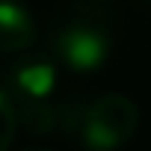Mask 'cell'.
<instances>
[{
    "instance_id": "obj_1",
    "label": "cell",
    "mask_w": 151,
    "mask_h": 151,
    "mask_svg": "<svg viewBox=\"0 0 151 151\" xmlns=\"http://www.w3.org/2000/svg\"><path fill=\"white\" fill-rule=\"evenodd\" d=\"M62 127L86 151H119L139 127V107L127 95L110 92L77 107L62 122Z\"/></svg>"
},
{
    "instance_id": "obj_2",
    "label": "cell",
    "mask_w": 151,
    "mask_h": 151,
    "mask_svg": "<svg viewBox=\"0 0 151 151\" xmlns=\"http://www.w3.org/2000/svg\"><path fill=\"white\" fill-rule=\"evenodd\" d=\"M59 86L56 62L45 56H24L6 71V92L15 101L18 124H24L33 136H42L56 127L53 95Z\"/></svg>"
},
{
    "instance_id": "obj_3",
    "label": "cell",
    "mask_w": 151,
    "mask_h": 151,
    "mask_svg": "<svg viewBox=\"0 0 151 151\" xmlns=\"http://www.w3.org/2000/svg\"><path fill=\"white\" fill-rule=\"evenodd\" d=\"M53 56L71 71H98L113 56V27L101 12L74 9L68 12L50 36Z\"/></svg>"
},
{
    "instance_id": "obj_4",
    "label": "cell",
    "mask_w": 151,
    "mask_h": 151,
    "mask_svg": "<svg viewBox=\"0 0 151 151\" xmlns=\"http://www.w3.org/2000/svg\"><path fill=\"white\" fill-rule=\"evenodd\" d=\"M36 18L18 0H0V53H21L36 42Z\"/></svg>"
},
{
    "instance_id": "obj_5",
    "label": "cell",
    "mask_w": 151,
    "mask_h": 151,
    "mask_svg": "<svg viewBox=\"0 0 151 151\" xmlns=\"http://www.w3.org/2000/svg\"><path fill=\"white\" fill-rule=\"evenodd\" d=\"M15 133H18V110L12 95L0 86V151H9Z\"/></svg>"
},
{
    "instance_id": "obj_6",
    "label": "cell",
    "mask_w": 151,
    "mask_h": 151,
    "mask_svg": "<svg viewBox=\"0 0 151 151\" xmlns=\"http://www.w3.org/2000/svg\"><path fill=\"white\" fill-rule=\"evenodd\" d=\"M21 151H47V148H39V145H30V148H21Z\"/></svg>"
}]
</instances>
